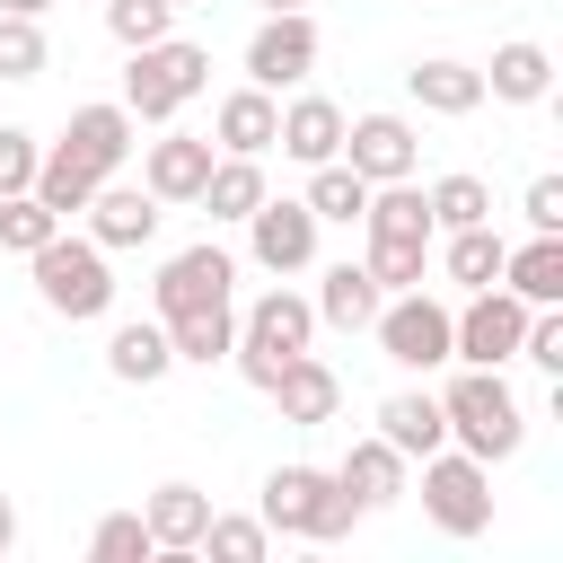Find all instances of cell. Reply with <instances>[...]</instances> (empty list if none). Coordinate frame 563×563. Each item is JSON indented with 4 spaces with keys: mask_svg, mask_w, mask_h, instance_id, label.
<instances>
[{
    "mask_svg": "<svg viewBox=\"0 0 563 563\" xmlns=\"http://www.w3.org/2000/svg\"><path fill=\"white\" fill-rule=\"evenodd\" d=\"M440 413H449V449H466L484 466L519 457V440H528V405L510 396L501 369H475V361H457V378L440 387Z\"/></svg>",
    "mask_w": 563,
    "mask_h": 563,
    "instance_id": "cell-1",
    "label": "cell"
},
{
    "mask_svg": "<svg viewBox=\"0 0 563 563\" xmlns=\"http://www.w3.org/2000/svg\"><path fill=\"white\" fill-rule=\"evenodd\" d=\"M26 273H35V299L53 308V317H70V325H97L106 308H114V255L79 229H53L35 255H26Z\"/></svg>",
    "mask_w": 563,
    "mask_h": 563,
    "instance_id": "cell-2",
    "label": "cell"
},
{
    "mask_svg": "<svg viewBox=\"0 0 563 563\" xmlns=\"http://www.w3.org/2000/svg\"><path fill=\"white\" fill-rule=\"evenodd\" d=\"M317 343V308L299 299V290H255L246 308H238V343H229V361H238V378L246 387H273L282 378V361H299Z\"/></svg>",
    "mask_w": 563,
    "mask_h": 563,
    "instance_id": "cell-3",
    "label": "cell"
},
{
    "mask_svg": "<svg viewBox=\"0 0 563 563\" xmlns=\"http://www.w3.org/2000/svg\"><path fill=\"white\" fill-rule=\"evenodd\" d=\"M202 88H211V53H202V44H185V35H158V44H132L123 114H132V123H176Z\"/></svg>",
    "mask_w": 563,
    "mask_h": 563,
    "instance_id": "cell-4",
    "label": "cell"
},
{
    "mask_svg": "<svg viewBox=\"0 0 563 563\" xmlns=\"http://www.w3.org/2000/svg\"><path fill=\"white\" fill-rule=\"evenodd\" d=\"M273 537H308V545H334L352 519H361V501L334 484V466H273L264 475V510H255Z\"/></svg>",
    "mask_w": 563,
    "mask_h": 563,
    "instance_id": "cell-5",
    "label": "cell"
},
{
    "mask_svg": "<svg viewBox=\"0 0 563 563\" xmlns=\"http://www.w3.org/2000/svg\"><path fill=\"white\" fill-rule=\"evenodd\" d=\"M413 466H422V510H431L440 537H484V528H493V466H484V457L431 449V457H413Z\"/></svg>",
    "mask_w": 563,
    "mask_h": 563,
    "instance_id": "cell-6",
    "label": "cell"
},
{
    "mask_svg": "<svg viewBox=\"0 0 563 563\" xmlns=\"http://www.w3.org/2000/svg\"><path fill=\"white\" fill-rule=\"evenodd\" d=\"M449 317H457V308L413 282V290H387V299H378L369 334H378V352H387L396 369H449Z\"/></svg>",
    "mask_w": 563,
    "mask_h": 563,
    "instance_id": "cell-7",
    "label": "cell"
},
{
    "mask_svg": "<svg viewBox=\"0 0 563 563\" xmlns=\"http://www.w3.org/2000/svg\"><path fill=\"white\" fill-rule=\"evenodd\" d=\"M519 334H528V299L501 290V282H484V290H466V308L449 317V361L501 369V361H519Z\"/></svg>",
    "mask_w": 563,
    "mask_h": 563,
    "instance_id": "cell-8",
    "label": "cell"
},
{
    "mask_svg": "<svg viewBox=\"0 0 563 563\" xmlns=\"http://www.w3.org/2000/svg\"><path fill=\"white\" fill-rule=\"evenodd\" d=\"M220 299H238V255L229 246H176L167 264H158V282H150V308L158 317H185V308H220Z\"/></svg>",
    "mask_w": 563,
    "mask_h": 563,
    "instance_id": "cell-9",
    "label": "cell"
},
{
    "mask_svg": "<svg viewBox=\"0 0 563 563\" xmlns=\"http://www.w3.org/2000/svg\"><path fill=\"white\" fill-rule=\"evenodd\" d=\"M308 70H317V18H308V9H264V26L246 35V79L282 97V88H299Z\"/></svg>",
    "mask_w": 563,
    "mask_h": 563,
    "instance_id": "cell-10",
    "label": "cell"
},
{
    "mask_svg": "<svg viewBox=\"0 0 563 563\" xmlns=\"http://www.w3.org/2000/svg\"><path fill=\"white\" fill-rule=\"evenodd\" d=\"M361 185H396L422 167V132L405 114H343V150H334Z\"/></svg>",
    "mask_w": 563,
    "mask_h": 563,
    "instance_id": "cell-11",
    "label": "cell"
},
{
    "mask_svg": "<svg viewBox=\"0 0 563 563\" xmlns=\"http://www.w3.org/2000/svg\"><path fill=\"white\" fill-rule=\"evenodd\" d=\"M317 229H325V220H317L308 202H290V194L273 202V194H264V202L246 211V255H255L273 282H282V273H308V264H317Z\"/></svg>",
    "mask_w": 563,
    "mask_h": 563,
    "instance_id": "cell-12",
    "label": "cell"
},
{
    "mask_svg": "<svg viewBox=\"0 0 563 563\" xmlns=\"http://www.w3.org/2000/svg\"><path fill=\"white\" fill-rule=\"evenodd\" d=\"M132 132H141V123L123 114V97H97V106H70V123H62V141H53V150H70V158L106 185V176H123Z\"/></svg>",
    "mask_w": 563,
    "mask_h": 563,
    "instance_id": "cell-13",
    "label": "cell"
},
{
    "mask_svg": "<svg viewBox=\"0 0 563 563\" xmlns=\"http://www.w3.org/2000/svg\"><path fill=\"white\" fill-rule=\"evenodd\" d=\"M79 220H88V238H97L106 255H132V246H150V238H158L167 202H158L150 185H114V176H106V185L88 194V211H79Z\"/></svg>",
    "mask_w": 563,
    "mask_h": 563,
    "instance_id": "cell-14",
    "label": "cell"
},
{
    "mask_svg": "<svg viewBox=\"0 0 563 563\" xmlns=\"http://www.w3.org/2000/svg\"><path fill=\"white\" fill-rule=\"evenodd\" d=\"M211 158H220L211 132H158V141H141V185L158 202H194L202 176H211Z\"/></svg>",
    "mask_w": 563,
    "mask_h": 563,
    "instance_id": "cell-15",
    "label": "cell"
},
{
    "mask_svg": "<svg viewBox=\"0 0 563 563\" xmlns=\"http://www.w3.org/2000/svg\"><path fill=\"white\" fill-rule=\"evenodd\" d=\"M264 396L282 405V422H290V431H317V422H334V413H343V378H334V369H325L317 352L282 361V378H273Z\"/></svg>",
    "mask_w": 563,
    "mask_h": 563,
    "instance_id": "cell-16",
    "label": "cell"
},
{
    "mask_svg": "<svg viewBox=\"0 0 563 563\" xmlns=\"http://www.w3.org/2000/svg\"><path fill=\"white\" fill-rule=\"evenodd\" d=\"M405 475H413V457H396L378 431H369V440H352V449H343V466H334V484H343L361 510H396V501L413 493Z\"/></svg>",
    "mask_w": 563,
    "mask_h": 563,
    "instance_id": "cell-17",
    "label": "cell"
},
{
    "mask_svg": "<svg viewBox=\"0 0 563 563\" xmlns=\"http://www.w3.org/2000/svg\"><path fill=\"white\" fill-rule=\"evenodd\" d=\"M273 150H282V158H299V167H325V158L343 150V106H334V97H317V88H308V97H290V106H282V123H273Z\"/></svg>",
    "mask_w": 563,
    "mask_h": 563,
    "instance_id": "cell-18",
    "label": "cell"
},
{
    "mask_svg": "<svg viewBox=\"0 0 563 563\" xmlns=\"http://www.w3.org/2000/svg\"><path fill=\"white\" fill-rule=\"evenodd\" d=\"M273 123H282V97H273V88H255V79H246V88H229V97L211 106V141H220V150H238V158H264V150H273Z\"/></svg>",
    "mask_w": 563,
    "mask_h": 563,
    "instance_id": "cell-19",
    "label": "cell"
},
{
    "mask_svg": "<svg viewBox=\"0 0 563 563\" xmlns=\"http://www.w3.org/2000/svg\"><path fill=\"white\" fill-rule=\"evenodd\" d=\"M378 440H387L396 457H431V449H449V413H440V396H431V387H396V396L378 405Z\"/></svg>",
    "mask_w": 563,
    "mask_h": 563,
    "instance_id": "cell-20",
    "label": "cell"
},
{
    "mask_svg": "<svg viewBox=\"0 0 563 563\" xmlns=\"http://www.w3.org/2000/svg\"><path fill=\"white\" fill-rule=\"evenodd\" d=\"M361 229L378 238V246H431L440 229H431V202H422V185L413 176H396V185H369V211H361Z\"/></svg>",
    "mask_w": 563,
    "mask_h": 563,
    "instance_id": "cell-21",
    "label": "cell"
},
{
    "mask_svg": "<svg viewBox=\"0 0 563 563\" xmlns=\"http://www.w3.org/2000/svg\"><path fill=\"white\" fill-rule=\"evenodd\" d=\"M501 290H519L528 308H563V229H528V246L501 255Z\"/></svg>",
    "mask_w": 563,
    "mask_h": 563,
    "instance_id": "cell-22",
    "label": "cell"
},
{
    "mask_svg": "<svg viewBox=\"0 0 563 563\" xmlns=\"http://www.w3.org/2000/svg\"><path fill=\"white\" fill-rule=\"evenodd\" d=\"M176 369V352H167V325L158 317H123L114 334H106V378H123V387H158Z\"/></svg>",
    "mask_w": 563,
    "mask_h": 563,
    "instance_id": "cell-23",
    "label": "cell"
},
{
    "mask_svg": "<svg viewBox=\"0 0 563 563\" xmlns=\"http://www.w3.org/2000/svg\"><path fill=\"white\" fill-rule=\"evenodd\" d=\"M141 519H150V545H158V554H194L202 528H211V493H202V484H158V493L141 501Z\"/></svg>",
    "mask_w": 563,
    "mask_h": 563,
    "instance_id": "cell-24",
    "label": "cell"
},
{
    "mask_svg": "<svg viewBox=\"0 0 563 563\" xmlns=\"http://www.w3.org/2000/svg\"><path fill=\"white\" fill-rule=\"evenodd\" d=\"M545 88H554V53H545V44H528V35L493 44L484 97H501V106H545Z\"/></svg>",
    "mask_w": 563,
    "mask_h": 563,
    "instance_id": "cell-25",
    "label": "cell"
},
{
    "mask_svg": "<svg viewBox=\"0 0 563 563\" xmlns=\"http://www.w3.org/2000/svg\"><path fill=\"white\" fill-rule=\"evenodd\" d=\"M378 299H387V290L369 282V264H325V273H317V299H308V308H317V325H343V334H369V317H378Z\"/></svg>",
    "mask_w": 563,
    "mask_h": 563,
    "instance_id": "cell-26",
    "label": "cell"
},
{
    "mask_svg": "<svg viewBox=\"0 0 563 563\" xmlns=\"http://www.w3.org/2000/svg\"><path fill=\"white\" fill-rule=\"evenodd\" d=\"M405 88H413L422 114H475V106H484V70H475V62H449V53H440V62H413Z\"/></svg>",
    "mask_w": 563,
    "mask_h": 563,
    "instance_id": "cell-27",
    "label": "cell"
},
{
    "mask_svg": "<svg viewBox=\"0 0 563 563\" xmlns=\"http://www.w3.org/2000/svg\"><path fill=\"white\" fill-rule=\"evenodd\" d=\"M158 325H167V352H176V361L211 369V361H229V343H238V299H220V308H185V317H158Z\"/></svg>",
    "mask_w": 563,
    "mask_h": 563,
    "instance_id": "cell-28",
    "label": "cell"
},
{
    "mask_svg": "<svg viewBox=\"0 0 563 563\" xmlns=\"http://www.w3.org/2000/svg\"><path fill=\"white\" fill-rule=\"evenodd\" d=\"M264 194H273V185H264V158H238V150H220V158H211V176H202V194H194V202H202V211H211V220H246V211H255V202H264Z\"/></svg>",
    "mask_w": 563,
    "mask_h": 563,
    "instance_id": "cell-29",
    "label": "cell"
},
{
    "mask_svg": "<svg viewBox=\"0 0 563 563\" xmlns=\"http://www.w3.org/2000/svg\"><path fill=\"white\" fill-rule=\"evenodd\" d=\"M449 246H440V273L457 282V290H484V282H501V255H510V238L493 229V220H475V229H440Z\"/></svg>",
    "mask_w": 563,
    "mask_h": 563,
    "instance_id": "cell-30",
    "label": "cell"
},
{
    "mask_svg": "<svg viewBox=\"0 0 563 563\" xmlns=\"http://www.w3.org/2000/svg\"><path fill=\"white\" fill-rule=\"evenodd\" d=\"M26 194H35V202H44V211H53L62 229H70V220L88 211V194H97V176H88V167H79L70 150H44V158H35V185H26Z\"/></svg>",
    "mask_w": 563,
    "mask_h": 563,
    "instance_id": "cell-31",
    "label": "cell"
},
{
    "mask_svg": "<svg viewBox=\"0 0 563 563\" xmlns=\"http://www.w3.org/2000/svg\"><path fill=\"white\" fill-rule=\"evenodd\" d=\"M317 220H343V229H361V211H369V185L343 167V158H325V167H308V194H299Z\"/></svg>",
    "mask_w": 563,
    "mask_h": 563,
    "instance_id": "cell-32",
    "label": "cell"
},
{
    "mask_svg": "<svg viewBox=\"0 0 563 563\" xmlns=\"http://www.w3.org/2000/svg\"><path fill=\"white\" fill-rule=\"evenodd\" d=\"M422 202H431V229H475V220H493V185H484V176H466V167H457V176H440Z\"/></svg>",
    "mask_w": 563,
    "mask_h": 563,
    "instance_id": "cell-33",
    "label": "cell"
},
{
    "mask_svg": "<svg viewBox=\"0 0 563 563\" xmlns=\"http://www.w3.org/2000/svg\"><path fill=\"white\" fill-rule=\"evenodd\" d=\"M264 545H273V528H264V519L211 510V528H202V545H194V554H220V563H264Z\"/></svg>",
    "mask_w": 563,
    "mask_h": 563,
    "instance_id": "cell-34",
    "label": "cell"
},
{
    "mask_svg": "<svg viewBox=\"0 0 563 563\" xmlns=\"http://www.w3.org/2000/svg\"><path fill=\"white\" fill-rule=\"evenodd\" d=\"M53 62V44H44V18H18V9H0V79H35Z\"/></svg>",
    "mask_w": 563,
    "mask_h": 563,
    "instance_id": "cell-35",
    "label": "cell"
},
{
    "mask_svg": "<svg viewBox=\"0 0 563 563\" xmlns=\"http://www.w3.org/2000/svg\"><path fill=\"white\" fill-rule=\"evenodd\" d=\"M106 35L132 53V44H158V35H176V9L167 0H106Z\"/></svg>",
    "mask_w": 563,
    "mask_h": 563,
    "instance_id": "cell-36",
    "label": "cell"
},
{
    "mask_svg": "<svg viewBox=\"0 0 563 563\" xmlns=\"http://www.w3.org/2000/svg\"><path fill=\"white\" fill-rule=\"evenodd\" d=\"M88 554H97V563H141V554H158V545H150V519H141V510H106L97 537H88Z\"/></svg>",
    "mask_w": 563,
    "mask_h": 563,
    "instance_id": "cell-37",
    "label": "cell"
},
{
    "mask_svg": "<svg viewBox=\"0 0 563 563\" xmlns=\"http://www.w3.org/2000/svg\"><path fill=\"white\" fill-rule=\"evenodd\" d=\"M53 229H62V220H53L35 194H0V246H9V255H35Z\"/></svg>",
    "mask_w": 563,
    "mask_h": 563,
    "instance_id": "cell-38",
    "label": "cell"
},
{
    "mask_svg": "<svg viewBox=\"0 0 563 563\" xmlns=\"http://www.w3.org/2000/svg\"><path fill=\"white\" fill-rule=\"evenodd\" d=\"M519 361H537L545 378H563V308H528V334H519Z\"/></svg>",
    "mask_w": 563,
    "mask_h": 563,
    "instance_id": "cell-39",
    "label": "cell"
},
{
    "mask_svg": "<svg viewBox=\"0 0 563 563\" xmlns=\"http://www.w3.org/2000/svg\"><path fill=\"white\" fill-rule=\"evenodd\" d=\"M35 132H18V123H0V194H26L35 185Z\"/></svg>",
    "mask_w": 563,
    "mask_h": 563,
    "instance_id": "cell-40",
    "label": "cell"
},
{
    "mask_svg": "<svg viewBox=\"0 0 563 563\" xmlns=\"http://www.w3.org/2000/svg\"><path fill=\"white\" fill-rule=\"evenodd\" d=\"M528 229H563V176H528Z\"/></svg>",
    "mask_w": 563,
    "mask_h": 563,
    "instance_id": "cell-41",
    "label": "cell"
},
{
    "mask_svg": "<svg viewBox=\"0 0 563 563\" xmlns=\"http://www.w3.org/2000/svg\"><path fill=\"white\" fill-rule=\"evenodd\" d=\"M9 545H18V501L0 493V554H9Z\"/></svg>",
    "mask_w": 563,
    "mask_h": 563,
    "instance_id": "cell-42",
    "label": "cell"
},
{
    "mask_svg": "<svg viewBox=\"0 0 563 563\" xmlns=\"http://www.w3.org/2000/svg\"><path fill=\"white\" fill-rule=\"evenodd\" d=\"M0 9H18V18H44V9H53V0H0Z\"/></svg>",
    "mask_w": 563,
    "mask_h": 563,
    "instance_id": "cell-43",
    "label": "cell"
},
{
    "mask_svg": "<svg viewBox=\"0 0 563 563\" xmlns=\"http://www.w3.org/2000/svg\"><path fill=\"white\" fill-rule=\"evenodd\" d=\"M255 9H308V0H255Z\"/></svg>",
    "mask_w": 563,
    "mask_h": 563,
    "instance_id": "cell-44",
    "label": "cell"
},
{
    "mask_svg": "<svg viewBox=\"0 0 563 563\" xmlns=\"http://www.w3.org/2000/svg\"><path fill=\"white\" fill-rule=\"evenodd\" d=\"M167 9H176V18H185V9H202V0H167Z\"/></svg>",
    "mask_w": 563,
    "mask_h": 563,
    "instance_id": "cell-45",
    "label": "cell"
}]
</instances>
